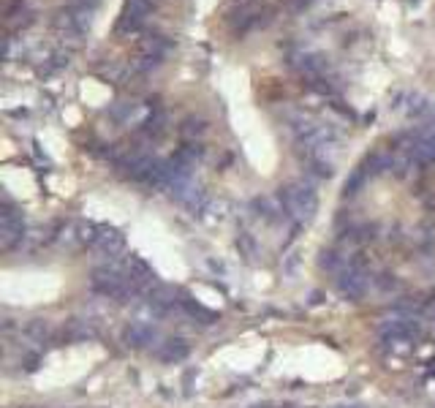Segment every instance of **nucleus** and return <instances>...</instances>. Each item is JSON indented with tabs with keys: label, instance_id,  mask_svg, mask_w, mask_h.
I'll use <instances>...</instances> for the list:
<instances>
[{
	"label": "nucleus",
	"instance_id": "f257e3e1",
	"mask_svg": "<svg viewBox=\"0 0 435 408\" xmlns=\"http://www.w3.org/2000/svg\"><path fill=\"white\" fill-rule=\"evenodd\" d=\"M93 292L101 294L104 299H112V302H131L139 292L134 289V283L128 281L123 264H107V267H96L93 275Z\"/></svg>",
	"mask_w": 435,
	"mask_h": 408
},
{
	"label": "nucleus",
	"instance_id": "f03ea898",
	"mask_svg": "<svg viewBox=\"0 0 435 408\" xmlns=\"http://www.w3.org/2000/svg\"><path fill=\"white\" fill-rule=\"evenodd\" d=\"M281 202H283V210L286 215H291L294 221L305 223L310 221L319 210V196H316V188L310 183H291V186L281 188Z\"/></svg>",
	"mask_w": 435,
	"mask_h": 408
},
{
	"label": "nucleus",
	"instance_id": "7ed1b4c3",
	"mask_svg": "<svg viewBox=\"0 0 435 408\" xmlns=\"http://www.w3.org/2000/svg\"><path fill=\"white\" fill-rule=\"evenodd\" d=\"M22 240H25L22 213L11 204L8 196H3V210H0V245H3L6 251H11V248H17Z\"/></svg>",
	"mask_w": 435,
	"mask_h": 408
},
{
	"label": "nucleus",
	"instance_id": "20e7f679",
	"mask_svg": "<svg viewBox=\"0 0 435 408\" xmlns=\"http://www.w3.org/2000/svg\"><path fill=\"white\" fill-rule=\"evenodd\" d=\"M370 289V275L362 272L357 264H348L340 275H337V292L346 299H362Z\"/></svg>",
	"mask_w": 435,
	"mask_h": 408
},
{
	"label": "nucleus",
	"instance_id": "39448f33",
	"mask_svg": "<svg viewBox=\"0 0 435 408\" xmlns=\"http://www.w3.org/2000/svg\"><path fill=\"white\" fill-rule=\"evenodd\" d=\"M150 14V0H128L120 19H117V33L125 36V33H136L142 25H145V17Z\"/></svg>",
	"mask_w": 435,
	"mask_h": 408
},
{
	"label": "nucleus",
	"instance_id": "423d86ee",
	"mask_svg": "<svg viewBox=\"0 0 435 408\" xmlns=\"http://www.w3.org/2000/svg\"><path fill=\"white\" fill-rule=\"evenodd\" d=\"M93 248L101 254V256H117V254H123V248H125V234L120 231V229H114V226H98V231H96V240H93Z\"/></svg>",
	"mask_w": 435,
	"mask_h": 408
},
{
	"label": "nucleus",
	"instance_id": "0eeeda50",
	"mask_svg": "<svg viewBox=\"0 0 435 408\" xmlns=\"http://www.w3.org/2000/svg\"><path fill=\"white\" fill-rule=\"evenodd\" d=\"M123 340H125V346H131V348H150V346L158 340V332L152 330V324L131 321V324L123 330Z\"/></svg>",
	"mask_w": 435,
	"mask_h": 408
},
{
	"label": "nucleus",
	"instance_id": "6e6552de",
	"mask_svg": "<svg viewBox=\"0 0 435 408\" xmlns=\"http://www.w3.org/2000/svg\"><path fill=\"white\" fill-rule=\"evenodd\" d=\"M152 354H155V360H161V362H182V360L190 354V346H188L182 337H169V340L158 343V346L152 348Z\"/></svg>",
	"mask_w": 435,
	"mask_h": 408
},
{
	"label": "nucleus",
	"instance_id": "1a4fd4ad",
	"mask_svg": "<svg viewBox=\"0 0 435 408\" xmlns=\"http://www.w3.org/2000/svg\"><path fill=\"white\" fill-rule=\"evenodd\" d=\"M63 337H66L69 343L93 340V337H98L96 321H93V319H71V321H66V327H63Z\"/></svg>",
	"mask_w": 435,
	"mask_h": 408
},
{
	"label": "nucleus",
	"instance_id": "9d476101",
	"mask_svg": "<svg viewBox=\"0 0 435 408\" xmlns=\"http://www.w3.org/2000/svg\"><path fill=\"white\" fill-rule=\"evenodd\" d=\"M177 305H180L182 310L188 313V316H193V319H199L202 324H215L218 316L213 313V310H207L204 305H199V302H193L190 297H180L177 299Z\"/></svg>",
	"mask_w": 435,
	"mask_h": 408
},
{
	"label": "nucleus",
	"instance_id": "9b49d317",
	"mask_svg": "<svg viewBox=\"0 0 435 408\" xmlns=\"http://www.w3.org/2000/svg\"><path fill=\"white\" fill-rule=\"evenodd\" d=\"M237 248H240V256H245L248 261L258 259V242L254 240V234L242 231V234L237 237Z\"/></svg>",
	"mask_w": 435,
	"mask_h": 408
},
{
	"label": "nucleus",
	"instance_id": "f8f14e48",
	"mask_svg": "<svg viewBox=\"0 0 435 408\" xmlns=\"http://www.w3.org/2000/svg\"><path fill=\"white\" fill-rule=\"evenodd\" d=\"M319 264H321V269H329V272H335V275H340V272L348 267V261L343 259L340 254H335V251H324Z\"/></svg>",
	"mask_w": 435,
	"mask_h": 408
},
{
	"label": "nucleus",
	"instance_id": "ddd939ff",
	"mask_svg": "<svg viewBox=\"0 0 435 408\" xmlns=\"http://www.w3.org/2000/svg\"><path fill=\"white\" fill-rule=\"evenodd\" d=\"M28 337L30 340H38V343H44L49 335H52V324H49V319H33L30 324H28Z\"/></svg>",
	"mask_w": 435,
	"mask_h": 408
},
{
	"label": "nucleus",
	"instance_id": "4468645a",
	"mask_svg": "<svg viewBox=\"0 0 435 408\" xmlns=\"http://www.w3.org/2000/svg\"><path fill=\"white\" fill-rule=\"evenodd\" d=\"M134 114H136V104H131V101H117V104L109 109V117H112L114 123H131Z\"/></svg>",
	"mask_w": 435,
	"mask_h": 408
},
{
	"label": "nucleus",
	"instance_id": "2eb2a0df",
	"mask_svg": "<svg viewBox=\"0 0 435 408\" xmlns=\"http://www.w3.org/2000/svg\"><path fill=\"white\" fill-rule=\"evenodd\" d=\"M308 166H310V175H316V177H324L329 180L332 175H335V169H332V163L326 161V158H308Z\"/></svg>",
	"mask_w": 435,
	"mask_h": 408
},
{
	"label": "nucleus",
	"instance_id": "dca6fc26",
	"mask_svg": "<svg viewBox=\"0 0 435 408\" xmlns=\"http://www.w3.org/2000/svg\"><path fill=\"white\" fill-rule=\"evenodd\" d=\"M375 286H378L381 292H387V294H400V292H402V283H400L395 275H378V278H375Z\"/></svg>",
	"mask_w": 435,
	"mask_h": 408
},
{
	"label": "nucleus",
	"instance_id": "f3484780",
	"mask_svg": "<svg viewBox=\"0 0 435 408\" xmlns=\"http://www.w3.org/2000/svg\"><path fill=\"white\" fill-rule=\"evenodd\" d=\"M370 175L364 172V169H357L348 180H346V196H354V193H359V188L364 186V180H367Z\"/></svg>",
	"mask_w": 435,
	"mask_h": 408
},
{
	"label": "nucleus",
	"instance_id": "a211bd4d",
	"mask_svg": "<svg viewBox=\"0 0 435 408\" xmlns=\"http://www.w3.org/2000/svg\"><path fill=\"white\" fill-rule=\"evenodd\" d=\"M185 136H193V134H204L207 131V123L204 120H196V117H188L185 123H182V128H180Z\"/></svg>",
	"mask_w": 435,
	"mask_h": 408
},
{
	"label": "nucleus",
	"instance_id": "6ab92c4d",
	"mask_svg": "<svg viewBox=\"0 0 435 408\" xmlns=\"http://www.w3.org/2000/svg\"><path fill=\"white\" fill-rule=\"evenodd\" d=\"M296 264H299V256H296V254H291L289 261H286V272H294V267H296Z\"/></svg>",
	"mask_w": 435,
	"mask_h": 408
},
{
	"label": "nucleus",
	"instance_id": "aec40b11",
	"mask_svg": "<svg viewBox=\"0 0 435 408\" xmlns=\"http://www.w3.org/2000/svg\"><path fill=\"white\" fill-rule=\"evenodd\" d=\"M254 408H272V406H267V403H264V406H254Z\"/></svg>",
	"mask_w": 435,
	"mask_h": 408
},
{
	"label": "nucleus",
	"instance_id": "412c9836",
	"mask_svg": "<svg viewBox=\"0 0 435 408\" xmlns=\"http://www.w3.org/2000/svg\"><path fill=\"white\" fill-rule=\"evenodd\" d=\"M337 408H359V406H337Z\"/></svg>",
	"mask_w": 435,
	"mask_h": 408
}]
</instances>
